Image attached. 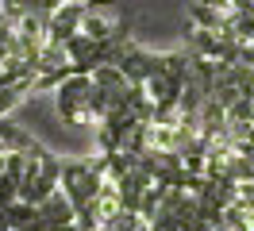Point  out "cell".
<instances>
[{"label":"cell","mask_w":254,"mask_h":231,"mask_svg":"<svg viewBox=\"0 0 254 231\" xmlns=\"http://www.w3.org/2000/svg\"><path fill=\"white\" fill-rule=\"evenodd\" d=\"M108 181L104 173V158H62V177H58V189L65 193V200L73 204V216H77L81 231H96V197Z\"/></svg>","instance_id":"1"},{"label":"cell","mask_w":254,"mask_h":231,"mask_svg":"<svg viewBox=\"0 0 254 231\" xmlns=\"http://www.w3.org/2000/svg\"><path fill=\"white\" fill-rule=\"evenodd\" d=\"M58 177H62V158L50 154L47 147H39L27 154V166L19 177V200L23 204H43L50 193H58Z\"/></svg>","instance_id":"2"},{"label":"cell","mask_w":254,"mask_h":231,"mask_svg":"<svg viewBox=\"0 0 254 231\" xmlns=\"http://www.w3.org/2000/svg\"><path fill=\"white\" fill-rule=\"evenodd\" d=\"M89 89H93L89 74H69L54 89V108L65 123H89Z\"/></svg>","instance_id":"3"},{"label":"cell","mask_w":254,"mask_h":231,"mask_svg":"<svg viewBox=\"0 0 254 231\" xmlns=\"http://www.w3.org/2000/svg\"><path fill=\"white\" fill-rule=\"evenodd\" d=\"M116 66L124 70V77L131 81V85H146V81L166 66V54H154V50H146V46H139L135 39H131V43L120 50Z\"/></svg>","instance_id":"4"},{"label":"cell","mask_w":254,"mask_h":231,"mask_svg":"<svg viewBox=\"0 0 254 231\" xmlns=\"http://www.w3.org/2000/svg\"><path fill=\"white\" fill-rule=\"evenodd\" d=\"M85 12H89V0H69L62 8H54V12L47 15V43H62L65 46L81 31Z\"/></svg>","instance_id":"5"},{"label":"cell","mask_w":254,"mask_h":231,"mask_svg":"<svg viewBox=\"0 0 254 231\" xmlns=\"http://www.w3.org/2000/svg\"><path fill=\"white\" fill-rule=\"evenodd\" d=\"M0 147H4V151H19V154H35L43 143H39L27 127H19V123H12L4 116V120H0Z\"/></svg>","instance_id":"6"},{"label":"cell","mask_w":254,"mask_h":231,"mask_svg":"<svg viewBox=\"0 0 254 231\" xmlns=\"http://www.w3.org/2000/svg\"><path fill=\"white\" fill-rule=\"evenodd\" d=\"M35 208H39V216L47 220L50 228H65V224H73V220H77V216H73V204L65 200L62 189H58V193H50V197L43 200V204H35Z\"/></svg>","instance_id":"7"},{"label":"cell","mask_w":254,"mask_h":231,"mask_svg":"<svg viewBox=\"0 0 254 231\" xmlns=\"http://www.w3.org/2000/svg\"><path fill=\"white\" fill-rule=\"evenodd\" d=\"M0 231H12V228H8V220H4V204H0Z\"/></svg>","instance_id":"8"}]
</instances>
